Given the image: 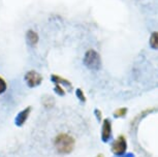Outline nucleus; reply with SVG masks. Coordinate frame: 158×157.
<instances>
[{
  "instance_id": "nucleus-8",
  "label": "nucleus",
  "mask_w": 158,
  "mask_h": 157,
  "mask_svg": "<svg viewBox=\"0 0 158 157\" xmlns=\"http://www.w3.org/2000/svg\"><path fill=\"white\" fill-rule=\"evenodd\" d=\"M51 81L54 84H59L64 88H71V83L67 79L58 75H51Z\"/></svg>"
},
{
  "instance_id": "nucleus-11",
  "label": "nucleus",
  "mask_w": 158,
  "mask_h": 157,
  "mask_svg": "<svg viewBox=\"0 0 158 157\" xmlns=\"http://www.w3.org/2000/svg\"><path fill=\"white\" fill-rule=\"evenodd\" d=\"M54 92L59 96H64L65 95V89L64 87H62L61 85L59 84H54Z\"/></svg>"
},
{
  "instance_id": "nucleus-10",
  "label": "nucleus",
  "mask_w": 158,
  "mask_h": 157,
  "mask_svg": "<svg viewBox=\"0 0 158 157\" xmlns=\"http://www.w3.org/2000/svg\"><path fill=\"white\" fill-rule=\"evenodd\" d=\"M150 44L153 49L158 50V32H153V33L151 34Z\"/></svg>"
},
{
  "instance_id": "nucleus-14",
  "label": "nucleus",
  "mask_w": 158,
  "mask_h": 157,
  "mask_svg": "<svg viewBox=\"0 0 158 157\" xmlns=\"http://www.w3.org/2000/svg\"><path fill=\"white\" fill-rule=\"evenodd\" d=\"M125 111H126V109H119V111H117V113H115V115L116 116H122V115H124L125 114Z\"/></svg>"
},
{
  "instance_id": "nucleus-6",
  "label": "nucleus",
  "mask_w": 158,
  "mask_h": 157,
  "mask_svg": "<svg viewBox=\"0 0 158 157\" xmlns=\"http://www.w3.org/2000/svg\"><path fill=\"white\" fill-rule=\"evenodd\" d=\"M112 150L116 155H122L126 150V141L123 137L118 138L112 146Z\"/></svg>"
},
{
  "instance_id": "nucleus-5",
  "label": "nucleus",
  "mask_w": 158,
  "mask_h": 157,
  "mask_svg": "<svg viewBox=\"0 0 158 157\" xmlns=\"http://www.w3.org/2000/svg\"><path fill=\"white\" fill-rule=\"evenodd\" d=\"M25 39L29 47L34 48V47L37 46L38 41H40V35L33 29H28L25 33Z\"/></svg>"
},
{
  "instance_id": "nucleus-3",
  "label": "nucleus",
  "mask_w": 158,
  "mask_h": 157,
  "mask_svg": "<svg viewBox=\"0 0 158 157\" xmlns=\"http://www.w3.org/2000/svg\"><path fill=\"white\" fill-rule=\"evenodd\" d=\"M43 80H44L43 76L34 69L29 70V72H26L25 76H24V81H25L26 85H27L29 88L38 87V86L43 83Z\"/></svg>"
},
{
  "instance_id": "nucleus-7",
  "label": "nucleus",
  "mask_w": 158,
  "mask_h": 157,
  "mask_svg": "<svg viewBox=\"0 0 158 157\" xmlns=\"http://www.w3.org/2000/svg\"><path fill=\"white\" fill-rule=\"evenodd\" d=\"M112 135V124L109 119H106L102 124V130H101V138L103 142H108Z\"/></svg>"
},
{
  "instance_id": "nucleus-1",
  "label": "nucleus",
  "mask_w": 158,
  "mask_h": 157,
  "mask_svg": "<svg viewBox=\"0 0 158 157\" xmlns=\"http://www.w3.org/2000/svg\"><path fill=\"white\" fill-rule=\"evenodd\" d=\"M54 148L56 152L60 155H67L70 154L76 146V141L70 134L65 132L59 133L54 138Z\"/></svg>"
},
{
  "instance_id": "nucleus-9",
  "label": "nucleus",
  "mask_w": 158,
  "mask_h": 157,
  "mask_svg": "<svg viewBox=\"0 0 158 157\" xmlns=\"http://www.w3.org/2000/svg\"><path fill=\"white\" fill-rule=\"evenodd\" d=\"M41 103H43V105L44 108L51 109L55 105V99L51 95H49V94H46V95H44L43 98H41Z\"/></svg>"
},
{
  "instance_id": "nucleus-4",
  "label": "nucleus",
  "mask_w": 158,
  "mask_h": 157,
  "mask_svg": "<svg viewBox=\"0 0 158 157\" xmlns=\"http://www.w3.org/2000/svg\"><path fill=\"white\" fill-rule=\"evenodd\" d=\"M31 109H32L31 106H27V108H25L18 113V115L16 116V119H15V123H16L17 126L21 127L26 123V121L28 120L29 116H30Z\"/></svg>"
},
{
  "instance_id": "nucleus-2",
  "label": "nucleus",
  "mask_w": 158,
  "mask_h": 157,
  "mask_svg": "<svg viewBox=\"0 0 158 157\" xmlns=\"http://www.w3.org/2000/svg\"><path fill=\"white\" fill-rule=\"evenodd\" d=\"M83 61H84V64L89 69L97 70L100 68V65H101L100 56L96 51H94V50H88V51L85 53L84 60Z\"/></svg>"
},
{
  "instance_id": "nucleus-13",
  "label": "nucleus",
  "mask_w": 158,
  "mask_h": 157,
  "mask_svg": "<svg viewBox=\"0 0 158 157\" xmlns=\"http://www.w3.org/2000/svg\"><path fill=\"white\" fill-rule=\"evenodd\" d=\"M76 94H77V97L80 100H81V101H83V102L86 101V97L84 95V92H83L82 89H77V90H76Z\"/></svg>"
},
{
  "instance_id": "nucleus-12",
  "label": "nucleus",
  "mask_w": 158,
  "mask_h": 157,
  "mask_svg": "<svg viewBox=\"0 0 158 157\" xmlns=\"http://www.w3.org/2000/svg\"><path fill=\"white\" fill-rule=\"evenodd\" d=\"M6 90H7V83L0 76V95H2L3 93L6 92Z\"/></svg>"
}]
</instances>
